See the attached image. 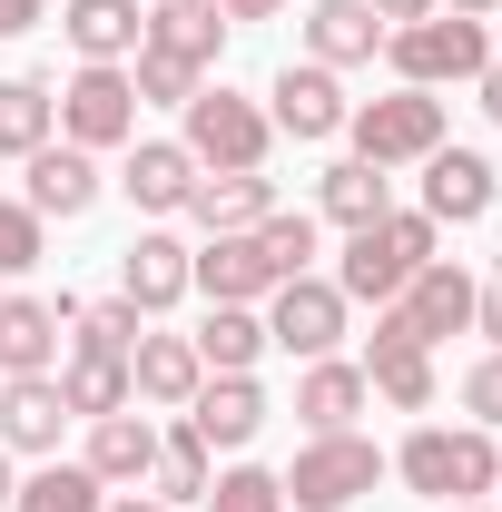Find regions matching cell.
I'll return each mask as SVG.
<instances>
[{
    "label": "cell",
    "instance_id": "obj_34",
    "mask_svg": "<svg viewBox=\"0 0 502 512\" xmlns=\"http://www.w3.org/2000/svg\"><path fill=\"white\" fill-rule=\"evenodd\" d=\"M207 512H286V483H276L266 463H237V473L207 483Z\"/></svg>",
    "mask_w": 502,
    "mask_h": 512
},
{
    "label": "cell",
    "instance_id": "obj_17",
    "mask_svg": "<svg viewBox=\"0 0 502 512\" xmlns=\"http://www.w3.org/2000/svg\"><path fill=\"white\" fill-rule=\"evenodd\" d=\"M119 188L138 197L148 217H178V207L197 197V158L178 148V138H138V148H128V168H119Z\"/></svg>",
    "mask_w": 502,
    "mask_h": 512
},
{
    "label": "cell",
    "instance_id": "obj_40",
    "mask_svg": "<svg viewBox=\"0 0 502 512\" xmlns=\"http://www.w3.org/2000/svg\"><path fill=\"white\" fill-rule=\"evenodd\" d=\"M40 10H50V0H0V40H20V30H30Z\"/></svg>",
    "mask_w": 502,
    "mask_h": 512
},
{
    "label": "cell",
    "instance_id": "obj_41",
    "mask_svg": "<svg viewBox=\"0 0 502 512\" xmlns=\"http://www.w3.org/2000/svg\"><path fill=\"white\" fill-rule=\"evenodd\" d=\"M365 10H375L384 30H404V20H424V10H434V0H365Z\"/></svg>",
    "mask_w": 502,
    "mask_h": 512
},
{
    "label": "cell",
    "instance_id": "obj_1",
    "mask_svg": "<svg viewBox=\"0 0 502 512\" xmlns=\"http://www.w3.org/2000/svg\"><path fill=\"white\" fill-rule=\"evenodd\" d=\"M394 473L424 493V503H483L502 483V453H493V424H414Z\"/></svg>",
    "mask_w": 502,
    "mask_h": 512
},
{
    "label": "cell",
    "instance_id": "obj_8",
    "mask_svg": "<svg viewBox=\"0 0 502 512\" xmlns=\"http://www.w3.org/2000/svg\"><path fill=\"white\" fill-rule=\"evenodd\" d=\"M266 345H286V355H335L345 345V296H335V276H286L276 286V306H266Z\"/></svg>",
    "mask_w": 502,
    "mask_h": 512
},
{
    "label": "cell",
    "instance_id": "obj_30",
    "mask_svg": "<svg viewBox=\"0 0 502 512\" xmlns=\"http://www.w3.org/2000/svg\"><path fill=\"white\" fill-rule=\"evenodd\" d=\"M325 217L355 237V227H375V217H394V188H384V168H365V158H345V168H325Z\"/></svg>",
    "mask_w": 502,
    "mask_h": 512
},
{
    "label": "cell",
    "instance_id": "obj_44",
    "mask_svg": "<svg viewBox=\"0 0 502 512\" xmlns=\"http://www.w3.org/2000/svg\"><path fill=\"white\" fill-rule=\"evenodd\" d=\"M99 512H168L158 493H119V503H99Z\"/></svg>",
    "mask_w": 502,
    "mask_h": 512
},
{
    "label": "cell",
    "instance_id": "obj_33",
    "mask_svg": "<svg viewBox=\"0 0 502 512\" xmlns=\"http://www.w3.org/2000/svg\"><path fill=\"white\" fill-rule=\"evenodd\" d=\"M79 355H128V345H138V306H128V296H99V306H79Z\"/></svg>",
    "mask_w": 502,
    "mask_h": 512
},
{
    "label": "cell",
    "instance_id": "obj_27",
    "mask_svg": "<svg viewBox=\"0 0 502 512\" xmlns=\"http://www.w3.org/2000/svg\"><path fill=\"white\" fill-rule=\"evenodd\" d=\"M256 355H266V316H256V306H217V316L197 325V365H217V375H256Z\"/></svg>",
    "mask_w": 502,
    "mask_h": 512
},
{
    "label": "cell",
    "instance_id": "obj_36",
    "mask_svg": "<svg viewBox=\"0 0 502 512\" xmlns=\"http://www.w3.org/2000/svg\"><path fill=\"white\" fill-rule=\"evenodd\" d=\"M128 89H138V109H148V99H158V109H188V99L207 89V79H197V69H178V60H158V50H138Z\"/></svg>",
    "mask_w": 502,
    "mask_h": 512
},
{
    "label": "cell",
    "instance_id": "obj_23",
    "mask_svg": "<svg viewBox=\"0 0 502 512\" xmlns=\"http://www.w3.org/2000/svg\"><path fill=\"white\" fill-rule=\"evenodd\" d=\"M188 217L207 227V237H247V227H266V217H276V188H266L256 168H237V178H197Z\"/></svg>",
    "mask_w": 502,
    "mask_h": 512
},
{
    "label": "cell",
    "instance_id": "obj_5",
    "mask_svg": "<svg viewBox=\"0 0 502 512\" xmlns=\"http://www.w3.org/2000/svg\"><path fill=\"white\" fill-rule=\"evenodd\" d=\"M276 483H286V503H296V512H345V503H365V493L384 483V453L365 444V434H315Z\"/></svg>",
    "mask_w": 502,
    "mask_h": 512
},
{
    "label": "cell",
    "instance_id": "obj_32",
    "mask_svg": "<svg viewBox=\"0 0 502 512\" xmlns=\"http://www.w3.org/2000/svg\"><path fill=\"white\" fill-rule=\"evenodd\" d=\"M148 483H158V503H168V512L207 493V444H197L188 424H178V434H158V463H148Z\"/></svg>",
    "mask_w": 502,
    "mask_h": 512
},
{
    "label": "cell",
    "instance_id": "obj_13",
    "mask_svg": "<svg viewBox=\"0 0 502 512\" xmlns=\"http://www.w3.org/2000/svg\"><path fill=\"white\" fill-rule=\"evenodd\" d=\"M266 99H276V109H266V119L286 128V138H335V128L355 119V109H345V89H335V69H276V89H266Z\"/></svg>",
    "mask_w": 502,
    "mask_h": 512
},
{
    "label": "cell",
    "instance_id": "obj_16",
    "mask_svg": "<svg viewBox=\"0 0 502 512\" xmlns=\"http://www.w3.org/2000/svg\"><path fill=\"white\" fill-rule=\"evenodd\" d=\"M60 424H69L60 375H10L0 384V444L10 453H60Z\"/></svg>",
    "mask_w": 502,
    "mask_h": 512
},
{
    "label": "cell",
    "instance_id": "obj_37",
    "mask_svg": "<svg viewBox=\"0 0 502 512\" xmlns=\"http://www.w3.org/2000/svg\"><path fill=\"white\" fill-rule=\"evenodd\" d=\"M40 227H50V217H40V207H10V197H0V276H30V266H40Z\"/></svg>",
    "mask_w": 502,
    "mask_h": 512
},
{
    "label": "cell",
    "instance_id": "obj_7",
    "mask_svg": "<svg viewBox=\"0 0 502 512\" xmlns=\"http://www.w3.org/2000/svg\"><path fill=\"white\" fill-rule=\"evenodd\" d=\"M60 128H69V148H128L138 138V89H128V69L119 60H89L79 79L60 89Z\"/></svg>",
    "mask_w": 502,
    "mask_h": 512
},
{
    "label": "cell",
    "instance_id": "obj_20",
    "mask_svg": "<svg viewBox=\"0 0 502 512\" xmlns=\"http://www.w3.org/2000/svg\"><path fill=\"white\" fill-rule=\"evenodd\" d=\"M207 365H197V335H138L128 345V394H148V404H188Z\"/></svg>",
    "mask_w": 502,
    "mask_h": 512
},
{
    "label": "cell",
    "instance_id": "obj_4",
    "mask_svg": "<svg viewBox=\"0 0 502 512\" xmlns=\"http://www.w3.org/2000/svg\"><path fill=\"white\" fill-rule=\"evenodd\" d=\"M266 138H276V119L217 79V89H197V99H188V138H178V148H188L197 168L237 178V168H266Z\"/></svg>",
    "mask_w": 502,
    "mask_h": 512
},
{
    "label": "cell",
    "instance_id": "obj_35",
    "mask_svg": "<svg viewBox=\"0 0 502 512\" xmlns=\"http://www.w3.org/2000/svg\"><path fill=\"white\" fill-rule=\"evenodd\" d=\"M256 247H266V266H276V286L306 276V266H315V217H286V207H276V217L256 227Z\"/></svg>",
    "mask_w": 502,
    "mask_h": 512
},
{
    "label": "cell",
    "instance_id": "obj_46",
    "mask_svg": "<svg viewBox=\"0 0 502 512\" xmlns=\"http://www.w3.org/2000/svg\"><path fill=\"white\" fill-rule=\"evenodd\" d=\"M10 493H20V483H10V453H0V512H10Z\"/></svg>",
    "mask_w": 502,
    "mask_h": 512
},
{
    "label": "cell",
    "instance_id": "obj_45",
    "mask_svg": "<svg viewBox=\"0 0 502 512\" xmlns=\"http://www.w3.org/2000/svg\"><path fill=\"white\" fill-rule=\"evenodd\" d=\"M434 10H463V20H483V10H502V0H434Z\"/></svg>",
    "mask_w": 502,
    "mask_h": 512
},
{
    "label": "cell",
    "instance_id": "obj_15",
    "mask_svg": "<svg viewBox=\"0 0 502 512\" xmlns=\"http://www.w3.org/2000/svg\"><path fill=\"white\" fill-rule=\"evenodd\" d=\"M79 306H40V296H0V375H50V355H60V325Z\"/></svg>",
    "mask_w": 502,
    "mask_h": 512
},
{
    "label": "cell",
    "instance_id": "obj_3",
    "mask_svg": "<svg viewBox=\"0 0 502 512\" xmlns=\"http://www.w3.org/2000/svg\"><path fill=\"white\" fill-rule=\"evenodd\" d=\"M384 60H394L404 89H443V79H483L493 50H483V20H463V10H424V20L384 30Z\"/></svg>",
    "mask_w": 502,
    "mask_h": 512
},
{
    "label": "cell",
    "instance_id": "obj_31",
    "mask_svg": "<svg viewBox=\"0 0 502 512\" xmlns=\"http://www.w3.org/2000/svg\"><path fill=\"white\" fill-rule=\"evenodd\" d=\"M109 503V483L89 473V463H40L20 493H10V512H99Z\"/></svg>",
    "mask_w": 502,
    "mask_h": 512
},
{
    "label": "cell",
    "instance_id": "obj_14",
    "mask_svg": "<svg viewBox=\"0 0 502 512\" xmlns=\"http://www.w3.org/2000/svg\"><path fill=\"white\" fill-rule=\"evenodd\" d=\"M493 168H483V158H473V148H434V158H424V217H453V227H473V217H493Z\"/></svg>",
    "mask_w": 502,
    "mask_h": 512
},
{
    "label": "cell",
    "instance_id": "obj_47",
    "mask_svg": "<svg viewBox=\"0 0 502 512\" xmlns=\"http://www.w3.org/2000/svg\"><path fill=\"white\" fill-rule=\"evenodd\" d=\"M443 512H483V503H443Z\"/></svg>",
    "mask_w": 502,
    "mask_h": 512
},
{
    "label": "cell",
    "instance_id": "obj_42",
    "mask_svg": "<svg viewBox=\"0 0 502 512\" xmlns=\"http://www.w3.org/2000/svg\"><path fill=\"white\" fill-rule=\"evenodd\" d=\"M217 10H227V20H276L286 0H217Z\"/></svg>",
    "mask_w": 502,
    "mask_h": 512
},
{
    "label": "cell",
    "instance_id": "obj_24",
    "mask_svg": "<svg viewBox=\"0 0 502 512\" xmlns=\"http://www.w3.org/2000/svg\"><path fill=\"white\" fill-rule=\"evenodd\" d=\"M60 30H69V50H79V60H138V40H148L138 0H69Z\"/></svg>",
    "mask_w": 502,
    "mask_h": 512
},
{
    "label": "cell",
    "instance_id": "obj_28",
    "mask_svg": "<svg viewBox=\"0 0 502 512\" xmlns=\"http://www.w3.org/2000/svg\"><path fill=\"white\" fill-rule=\"evenodd\" d=\"M50 128H60V99H50L40 79H0V158L50 148Z\"/></svg>",
    "mask_w": 502,
    "mask_h": 512
},
{
    "label": "cell",
    "instance_id": "obj_19",
    "mask_svg": "<svg viewBox=\"0 0 502 512\" xmlns=\"http://www.w3.org/2000/svg\"><path fill=\"white\" fill-rule=\"evenodd\" d=\"M20 207H40V217H89L99 207V158L89 148H30V197Z\"/></svg>",
    "mask_w": 502,
    "mask_h": 512
},
{
    "label": "cell",
    "instance_id": "obj_26",
    "mask_svg": "<svg viewBox=\"0 0 502 512\" xmlns=\"http://www.w3.org/2000/svg\"><path fill=\"white\" fill-rule=\"evenodd\" d=\"M148 463H158V424L148 414H99L89 424V473L99 483H148Z\"/></svg>",
    "mask_w": 502,
    "mask_h": 512
},
{
    "label": "cell",
    "instance_id": "obj_25",
    "mask_svg": "<svg viewBox=\"0 0 502 512\" xmlns=\"http://www.w3.org/2000/svg\"><path fill=\"white\" fill-rule=\"evenodd\" d=\"M296 414H306V434H355V414H365V365L315 355L306 384H296Z\"/></svg>",
    "mask_w": 502,
    "mask_h": 512
},
{
    "label": "cell",
    "instance_id": "obj_12",
    "mask_svg": "<svg viewBox=\"0 0 502 512\" xmlns=\"http://www.w3.org/2000/svg\"><path fill=\"white\" fill-rule=\"evenodd\" d=\"M188 286H207L217 306H256V296H276V266H266V247L247 227V237H207L188 256Z\"/></svg>",
    "mask_w": 502,
    "mask_h": 512
},
{
    "label": "cell",
    "instance_id": "obj_18",
    "mask_svg": "<svg viewBox=\"0 0 502 512\" xmlns=\"http://www.w3.org/2000/svg\"><path fill=\"white\" fill-rule=\"evenodd\" d=\"M138 50H158V60H178V69L207 79V60L227 50V20H217V0H158V20H148Z\"/></svg>",
    "mask_w": 502,
    "mask_h": 512
},
{
    "label": "cell",
    "instance_id": "obj_21",
    "mask_svg": "<svg viewBox=\"0 0 502 512\" xmlns=\"http://www.w3.org/2000/svg\"><path fill=\"white\" fill-rule=\"evenodd\" d=\"M119 296L138 316H168V306L188 296V247H178V237H138V247L119 256Z\"/></svg>",
    "mask_w": 502,
    "mask_h": 512
},
{
    "label": "cell",
    "instance_id": "obj_10",
    "mask_svg": "<svg viewBox=\"0 0 502 512\" xmlns=\"http://www.w3.org/2000/svg\"><path fill=\"white\" fill-rule=\"evenodd\" d=\"M473 296H483V286H473L453 256H434V266L394 296V316H404V335H414V345H443V335H463V325H473Z\"/></svg>",
    "mask_w": 502,
    "mask_h": 512
},
{
    "label": "cell",
    "instance_id": "obj_2",
    "mask_svg": "<svg viewBox=\"0 0 502 512\" xmlns=\"http://www.w3.org/2000/svg\"><path fill=\"white\" fill-rule=\"evenodd\" d=\"M424 266H434V217H375V227L345 237L335 296H345V306H394Z\"/></svg>",
    "mask_w": 502,
    "mask_h": 512
},
{
    "label": "cell",
    "instance_id": "obj_6",
    "mask_svg": "<svg viewBox=\"0 0 502 512\" xmlns=\"http://www.w3.org/2000/svg\"><path fill=\"white\" fill-rule=\"evenodd\" d=\"M345 128H355V158L365 168H414V158L443 148V99L434 89H394V99H365Z\"/></svg>",
    "mask_w": 502,
    "mask_h": 512
},
{
    "label": "cell",
    "instance_id": "obj_43",
    "mask_svg": "<svg viewBox=\"0 0 502 512\" xmlns=\"http://www.w3.org/2000/svg\"><path fill=\"white\" fill-rule=\"evenodd\" d=\"M483 109H493V128H502V60L483 69Z\"/></svg>",
    "mask_w": 502,
    "mask_h": 512
},
{
    "label": "cell",
    "instance_id": "obj_9",
    "mask_svg": "<svg viewBox=\"0 0 502 512\" xmlns=\"http://www.w3.org/2000/svg\"><path fill=\"white\" fill-rule=\"evenodd\" d=\"M365 394H384L394 414H424L434 404V345H414L394 306L375 316V345H365Z\"/></svg>",
    "mask_w": 502,
    "mask_h": 512
},
{
    "label": "cell",
    "instance_id": "obj_39",
    "mask_svg": "<svg viewBox=\"0 0 502 512\" xmlns=\"http://www.w3.org/2000/svg\"><path fill=\"white\" fill-rule=\"evenodd\" d=\"M473 325H483V335H493V345H502V266H493V286L473 296Z\"/></svg>",
    "mask_w": 502,
    "mask_h": 512
},
{
    "label": "cell",
    "instance_id": "obj_38",
    "mask_svg": "<svg viewBox=\"0 0 502 512\" xmlns=\"http://www.w3.org/2000/svg\"><path fill=\"white\" fill-rule=\"evenodd\" d=\"M463 414H473V424H502V345L463 375Z\"/></svg>",
    "mask_w": 502,
    "mask_h": 512
},
{
    "label": "cell",
    "instance_id": "obj_11",
    "mask_svg": "<svg viewBox=\"0 0 502 512\" xmlns=\"http://www.w3.org/2000/svg\"><path fill=\"white\" fill-rule=\"evenodd\" d=\"M188 434L207 453L227 444V453H247L256 434H266V394H256V375H217V384H197L188 394Z\"/></svg>",
    "mask_w": 502,
    "mask_h": 512
},
{
    "label": "cell",
    "instance_id": "obj_22",
    "mask_svg": "<svg viewBox=\"0 0 502 512\" xmlns=\"http://www.w3.org/2000/svg\"><path fill=\"white\" fill-rule=\"evenodd\" d=\"M306 50H315V69H355V60L384 50V20L365 0H315L306 10Z\"/></svg>",
    "mask_w": 502,
    "mask_h": 512
},
{
    "label": "cell",
    "instance_id": "obj_29",
    "mask_svg": "<svg viewBox=\"0 0 502 512\" xmlns=\"http://www.w3.org/2000/svg\"><path fill=\"white\" fill-rule=\"evenodd\" d=\"M60 404L69 414H128V355H69L60 365Z\"/></svg>",
    "mask_w": 502,
    "mask_h": 512
}]
</instances>
